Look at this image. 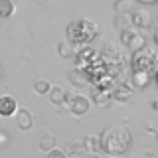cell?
<instances>
[{"mask_svg": "<svg viewBox=\"0 0 158 158\" xmlns=\"http://www.w3.org/2000/svg\"><path fill=\"white\" fill-rule=\"evenodd\" d=\"M91 95H93V97H91V101L95 103L97 107H101V109L109 107V105H111V101H115L111 91H105V89H101V87H97V85H93Z\"/></svg>", "mask_w": 158, "mask_h": 158, "instance_id": "cell-8", "label": "cell"}, {"mask_svg": "<svg viewBox=\"0 0 158 158\" xmlns=\"http://www.w3.org/2000/svg\"><path fill=\"white\" fill-rule=\"evenodd\" d=\"M150 79H152V75L146 73V71H132L131 83H132L135 89H146L148 85H150Z\"/></svg>", "mask_w": 158, "mask_h": 158, "instance_id": "cell-14", "label": "cell"}, {"mask_svg": "<svg viewBox=\"0 0 158 158\" xmlns=\"http://www.w3.org/2000/svg\"><path fill=\"white\" fill-rule=\"evenodd\" d=\"M83 146L89 154H103V142H101V135H87L83 138Z\"/></svg>", "mask_w": 158, "mask_h": 158, "instance_id": "cell-12", "label": "cell"}, {"mask_svg": "<svg viewBox=\"0 0 158 158\" xmlns=\"http://www.w3.org/2000/svg\"><path fill=\"white\" fill-rule=\"evenodd\" d=\"M16 127L20 131H32L34 128V115L28 109H20L16 113Z\"/></svg>", "mask_w": 158, "mask_h": 158, "instance_id": "cell-13", "label": "cell"}, {"mask_svg": "<svg viewBox=\"0 0 158 158\" xmlns=\"http://www.w3.org/2000/svg\"><path fill=\"white\" fill-rule=\"evenodd\" d=\"M156 140H158V132H156Z\"/></svg>", "mask_w": 158, "mask_h": 158, "instance_id": "cell-27", "label": "cell"}, {"mask_svg": "<svg viewBox=\"0 0 158 158\" xmlns=\"http://www.w3.org/2000/svg\"><path fill=\"white\" fill-rule=\"evenodd\" d=\"M0 144H2V146L8 144V135H6V132H0Z\"/></svg>", "mask_w": 158, "mask_h": 158, "instance_id": "cell-23", "label": "cell"}, {"mask_svg": "<svg viewBox=\"0 0 158 158\" xmlns=\"http://www.w3.org/2000/svg\"><path fill=\"white\" fill-rule=\"evenodd\" d=\"M132 18V28L135 30H150L152 28V16L146 10H135L131 14Z\"/></svg>", "mask_w": 158, "mask_h": 158, "instance_id": "cell-7", "label": "cell"}, {"mask_svg": "<svg viewBox=\"0 0 158 158\" xmlns=\"http://www.w3.org/2000/svg\"><path fill=\"white\" fill-rule=\"evenodd\" d=\"M131 67H132V71H146L152 77H156V73H158V52L154 48L138 49V52L132 53Z\"/></svg>", "mask_w": 158, "mask_h": 158, "instance_id": "cell-3", "label": "cell"}, {"mask_svg": "<svg viewBox=\"0 0 158 158\" xmlns=\"http://www.w3.org/2000/svg\"><path fill=\"white\" fill-rule=\"evenodd\" d=\"M48 97H49V101H52L53 105L63 107V103H65V97H67V91H65L63 87H59V85H53L52 91L48 93Z\"/></svg>", "mask_w": 158, "mask_h": 158, "instance_id": "cell-15", "label": "cell"}, {"mask_svg": "<svg viewBox=\"0 0 158 158\" xmlns=\"http://www.w3.org/2000/svg\"><path fill=\"white\" fill-rule=\"evenodd\" d=\"M135 2H138V4H156L158 0H135Z\"/></svg>", "mask_w": 158, "mask_h": 158, "instance_id": "cell-24", "label": "cell"}, {"mask_svg": "<svg viewBox=\"0 0 158 158\" xmlns=\"http://www.w3.org/2000/svg\"><path fill=\"white\" fill-rule=\"evenodd\" d=\"M101 142H103V150L109 156H123L131 150L132 146V135L131 131L125 127H107L101 132Z\"/></svg>", "mask_w": 158, "mask_h": 158, "instance_id": "cell-1", "label": "cell"}, {"mask_svg": "<svg viewBox=\"0 0 158 158\" xmlns=\"http://www.w3.org/2000/svg\"><path fill=\"white\" fill-rule=\"evenodd\" d=\"M115 28L118 32H127V30H132V18L131 14H118L115 18Z\"/></svg>", "mask_w": 158, "mask_h": 158, "instance_id": "cell-16", "label": "cell"}, {"mask_svg": "<svg viewBox=\"0 0 158 158\" xmlns=\"http://www.w3.org/2000/svg\"><path fill=\"white\" fill-rule=\"evenodd\" d=\"M99 24L97 22H91V20H75V22H71L65 30L67 34V42L73 44L75 46V49L79 52V49L83 48H89V44L93 42L97 36H99Z\"/></svg>", "mask_w": 158, "mask_h": 158, "instance_id": "cell-2", "label": "cell"}, {"mask_svg": "<svg viewBox=\"0 0 158 158\" xmlns=\"http://www.w3.org/2000/svg\"><path fill=\"white\" fill-rule=\"evenodd\" d=\"M16 10V4L12 0H0V16L2 18H10Z\"/></svg>", "mask_w": 158, "mask_h": 158, "instance_id": "cell-21", "label": "cell"}, {"mask_svg": "<svg viewBox=\"0 0 158 158\" xmlns=\"http://www.w3.org/2000/svg\"><path fill=\"white\" fill-rule=\"evenodd\" d=\"M48 158H69V154L65 150H59V148H53L52 152H48Z\"/></svg>", "mask_w": 158, "mask_h": 158, "instance_id": "cell-22", "label": "cell"}, {"mask_svg": "<svg viewBox=\"0 0 158 158\" xmlns=\"http://www.w3.org/2000/svg\"><path fill=\"white\" fill-rule=\"evenodd\" d=\"M99 56H101V53L95 52V48H83V49H79L77 56H75V61H77V65H75V67L85 69L89 63H93Z\"/></svg>", "mask_w": 158, "mask_h": 158, "instance_id": "cell-6", "label": "cell"}, {"mask_svg": "<svg viewBox=\"0 0 158 158\" xmlns=\"http://www.w3.org/2000/svg\"><path fill=\"white\" fill-rule=\"evenodd\" d=\"M152 40H154V46L158 48V28L154 30V34H152Z\"/></svg>", "mask_w": 158, "mask_h": 158, "instance_id": "cell-25", "label": "cell"}, {"mask_svg": "<svg viewBox=\"0 0 158 158\" xmlns=\"http://www.w3.org/2000/svg\"><path fill=\"white\" fill-rule=\"evenodd\" d=\"M52 87L53 85H49L48 79H36V81H34V91H36L38 95H48V93L52 91Z\"/></svg>", "mask_w": 158, "mask_h": 158, "instance_id": "cell-19", "label": "cell"}, {"mask_svg": "<svg viewBox=\"0 0 158 158\" xmlns=\"http://www.w3.org/2000/svg\"><path fill=\"white\" fill-rule=\"evenodd\" d=\"M67 77H69V83H71L73 87H79V89L87 87L89 83H91L89 81V75L85 73V69H79V67H73L71 71L67 73Z\"/></svg>", "mask_w": 158, "mask_h": 158, "instance_id": "cell-11", "label": "cell"}, {"mask_svg": "<svg viewBox=\"0 0 158 158\" xmlns=\"http://www.w3.org/2000/svg\"><path fill=\"white\" fill-rule=\"evenodd\" d=\"M121 44L135 53V52H138V49L146 48V38L142 36L138 30L132 28V30H127V32H121Z\"/></svg>", "mask_w": 158, "mask_h": 158, "instance_id": "cell-4", "label": "cell"}, {"mask_svg": "<svg viewBox=\"0 0 158 158\" xmlns=\"http://www.w3.org/2000/svg\"><path fill=\"white\" fill-rule=\"evenodd\" d=\"M20 111L18 101L12 95H2L0 97V115L2 117H14Z\"/></svg>", "mask_w": 158, "mask_h": 158, "instance_id": "cell-10", "label": "cell"}, {"mask_svg": "<svg viewBox=\"0 0 158 158\" xmlns=\"http://www.w3.org/2000/svg\"><path fill=\"white\" fill-rule=\"evenodd\" d=\"M53 148H56V136L52 135V132H48V135H44L42 138H40V150L42 152H52Z\"/></svg>", "mask_w": 158, "mask_h": 158, "instance_id": "cell-17", "label": "cell"}, {"mask_svg": "<svg viewBox=\"0 0 158 158\" xmlns=\"http://www.w3.org/2000/svg\"><path fill=\"white\" fill-rule=\"evenodd\" d=\"M91 109V99H87L85 95H73L71 97V105H69L67 111L71 113L73 117H85Z\"/></svg>", "mask_w": 158, "mask_h": 158, "instance_id": "cell-5", "label": "cell"}, {"mask_svg": "<svg viewBox=\"0 0 158 158\" xmlns=\"http://www.w3.org/2000/svg\"><path fill=\"white\" fill-rule=\"evenodd\" d=\"M135 97V87L127 85V83H117V87L113 89V99L117 103H128Z\"/></svg>", "mask_w": 158, "mask_h": 158, "instance_id": "cell-9", "label": "cell"}, {"mask_svg": "<svg viewBox=\"0 0 158 158\" xmlns=\"http://www.w3.org/2000/svg\"><path fill=\"white\" fill-rule=\"evenodd\" d=\"M75 46L73 44H69V42H61V44H57V53L61 57H73L75 56Z\"/></svg>", "mask_w": 158, "mask_h": 158, "instance_id": "cell-18", "label": "cell"}, {"mask_svg": "<svg viewBox=\"0 0 158 158\" xmlns=\"http://www.w3.org/2000/svg\"><path fill=\"white\" fill-rule=\"evenodd\" d=\"M132 2H135V0H117L115 12L117 14H132L135 12V10H132Z\"/></svg>", "mask_w": 158, "mask_h": 158, "instance_id": "cell-20", "label": "cell"}, {"mask_svg": "<svg viewBox=\"0 0 158 158\" xmlns=\"http://www.w3.org/2000/svg\"><path fill=\"white\" fill-rule=\"evenodd\" d=\"M152 109H154V111H158V99H154V101H152Z\"/></svg>", "mask_w": 158, "mask_h": 158, "instance_id": "cell-26", "label": "cell"}, {"mask_svg": "<svg viewBox=\"0 0 158 158\" xmlns=\"http://www.w3.org/2000/svg\"><path fill=\"white\" fill-rule=\"evenodd\" d=\"M156 81H158V73H156Z\"/></svg>", "mask_w": 158, "mask_h": 158, "instance_id": "cell-28", "label": "cell"}]
</instances>
